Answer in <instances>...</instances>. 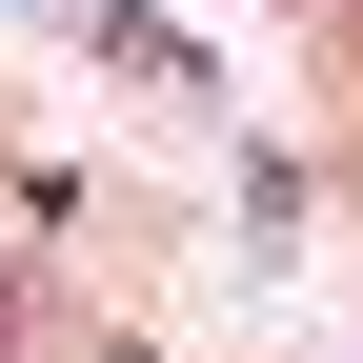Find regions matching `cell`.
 <instances>
[{
  "instance_id": "6da1fadb",
  "label": "cell",
  "mask_w": 363,
  "mask_h": 363,
  "mask_svg": "<svg viewBox=\"0 0 363 363\" xmlns=\"http://www.w3.org/2000/svg\"><path fill=\"white\" fill-rule=\"evenodd\" d=\"M0 363H21V262H0Z\"/></svg>"
}]
</instances>
